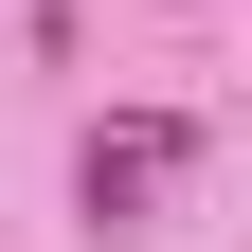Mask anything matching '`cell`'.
Segmentation results:
<instances>
[{
  "label": "cell",
  "mask_w": 252,
  "mask_h": 252,
  "mask_svg": "<svg viewBox=\"0 0 252 252\" xmlns=\"http://www.w3.org/2000/svg\"><path fill=\"white\" fill-rule=\"evenodd\" d=\"M180 162H198V126H162V108H144V126H90V216H144Z\"/></svg>",
  "instance_id": "1"
}]
</instances>
